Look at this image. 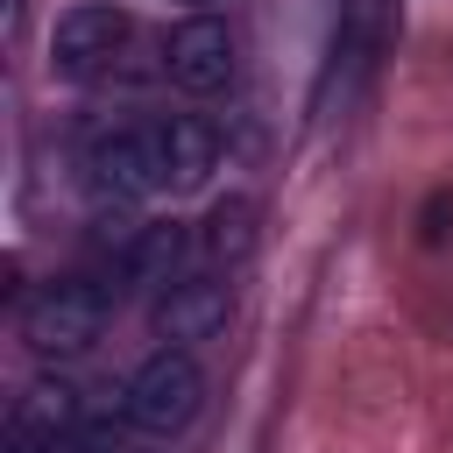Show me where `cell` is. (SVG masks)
Listing matches in <instances>:
<instances>
[{"label": "cell", "instance_id": "obj_1", "mask_svg": "<svg viewBox=\"0 0 453 453\" xmlns=\"http://www.w3.org/2000/svg\"><path fill=\"white\" fill-rule=\"evenodd\" d=\"M198 411H205V368L191 361V347H156L120 382V418L149 439H177Z\"/></svg>", "mask_w": 453, "mask_h": 453}, {"label": "cell", "instance_id": "obj_2", "mask_svg": "<svg viewBox=\"0 0 453 453\" xmlns=\"http://www.w3.org/2000/svg\"><path fill=\"white\" fill-rule=\"evenodd\" d=\"M106 319H113V297H106V283H92V276H57V283H42V290L21 297V340H28L35 354H50V361L99 347Z\"/></svg>", "mask_w": 453, "mask_h": 453}, {"label": "cell", "instance_id": "obj_3", "mask_svg": "<svg viewBox=\"0 0 453 453\" xmlns=\"http://www.w3.org/2000/svg\"><path fill=\"white\" fill-rule=\"evenodd\" d=\"M78 177L92 198L106 205H134L149 191H163V163H156V127L149 120H99L78 142Z\"/></svg>", "mask_w": 453, "mask_h": 453}, {"label": "cell", "instance_id": "obj_4", "mask_svg": "<svg viewBox=\"0 0 453 453\" xmlns=\"http://www.w3.org/2000/svg\"><path fill=\"white\" fill-rule=\"evenodd\" d=\"M127 35H134V21H127V7H113V0H78V7H64L57 28H50V78H64V85L99 78V71L127 50Z\"/></svg>", "mask_w": 453, "mask_h": 453}, {"label": "cell", "instance_id": "obj_5", "mask_svg": "<svg viewBox=\"0 0 453 453\" xmlns=\"http://www.w3.org/2000/svg\"><path fill=\"white\" fill-rule=\"evenodd\" d=\"M163 78L184 92V99H212L234 85V28L205 7H191L184 21H170L163 35Z\"/></svg>", "mask_w": 453, "mask_h": 453}, {"label": "cell", "instance_id": "obj_6", "mask_svg": "<svg viewBox=\"0 0 453 453\" xmlns=\"http://www.w3.org/2000/svg\"><path fill=\"white\" fill-rule=\"evenodd\" d=\"M389 35V0H340V21H333V42H326V78H319V113L347 106L375 64Z\"/></svg>", "mask_w": 453, "mask_h": 453}, {"label": "cell", "instance_id": "obj_7", "mask_svg": "<svg viewBox=\"0 0 453 453\" xmlns=\"http://www.w3.org/2000/svg\"><path fill=\"white\" fill-rule=\"evenodd\" d=\"M156 333H163L170 347L219 340V333H226V283H219V276H177V283L156 297Z\"/></svg>", "mask_w": 453, "mask_h": 453}, {"label": "cell", "instance_id": "obj_8", "mask_svg": "<svg viewBox=\"0 0 453 453\" xmlns=\"http://www.w3.org/2000/svg\"><path fill=\"white\" fill-rule=\"evenodd\" d=\"M113 269H120V283H127V290H149V297H163V290L184 276V226H177V219L127 226V234H120V255H113Z\"/></svg>", "mask_w": 453, "mask_h": 453}, {"label": "cell", "instance_id": "obj_9", "mask_svg": "<svg viewBox=\"0 0 453 453\" xmlns=\"http://www.w3.org/2000/svg\"><path fill=\"white\" fill-rule=\"evenodd\" d=\"M156 127V163H163V184L170 191H198L212 170H219V134H212V120H198V113H163V120H149Z\"/></svg>", "mask_w": 453, "mask_h": 453}, {"label": "cell", "instance_id": "obj_10", "mask_svg": "<svg viewBox=\"0 0 453 453\" xmlns=\"http://www.w3.org/2000/svg\"><path fill=\"white\" fill-rule=\"evenodd\" d=\"M7 425H21L28 439H42L50 453H64L71 439H78V425H85V396H78V382H64V375H35L21 396H14V418Z\"/></svg>", "mask_w": 453, "mask_h": 453}, {"label": "cell", "instance_id": "obj_11", "mask_svg": "<svg viewBox=\"0 0 453 453\" xmlns=\"http://www.w3.org/2000/svg\"><path fill=\"white\" fill-rule=\"evenodd\" d=\"M248 219H255L248 198L212 205V219H205V248H212V255H241V248H248Z\"/></svg>", "mask_w": 453, "mask_h": 453}, {"label": "cell", "instance_id": "obj_12", "mask_svg": "<svg viewBox=\"0 0 453 453\" xmlns=\"http://www.w3.org/2000/svg\"><path fill=\"white\" fill-rule=\"evenodd\" d=\"M0 453H50V446H42V439H28L21 425H7V446H0Z\"/></svg>", "mask_w": 453, "mask_h": 453}, {"label": "cell", "instance_id": "obj_13", "mask_svg": "<svg viewBox=\"0 0 453 453\" xmlns=\"http://www.w3.org/2000/svg\"><path fill=\"white\" fill-rule=\"evenodd\" d=\"M184 7H205V0H184Z\"/></svg>", "mask_w": 453, "mask_h": 453}]
</instances>
